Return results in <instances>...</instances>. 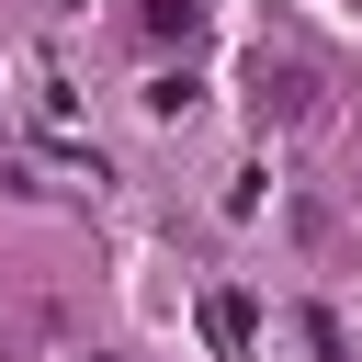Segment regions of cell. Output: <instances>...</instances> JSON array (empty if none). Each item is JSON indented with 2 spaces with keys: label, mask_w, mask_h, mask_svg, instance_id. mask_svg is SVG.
Returning a JSON list of instances; mask_svg holds the SVG:
<instances>
[{
  "label": "cell",
  "mask_w": 362,
  "mask_h": 362,
  "mask_svg": "<svg viewBox=\"0 0 362 362\" xmlns=\"http://www.w3.org/2000/svg\"><path fill=\"white\" fill-rule=\"evenodd\" d=\"M136 23H147L158 45H192V34H204V0H136Z\"/></svg>",
  "instance_id": "3"
},
{
  "label": "cell",
  "mask_w": 362,
  "mask_h": 362,
  "mask_svg": "<svg viewBox=\"0 0 362 362\" xmlns=\"http://www.w3.org/2000/svg\"><path fill=\"white\" fill-rule=\"evenodd\" d=\"M34 113H45V124H79V102H68V79H57V57H34Z\"/></svg>",
  "instance_id": "4"
},
{
  "label": "cell",
  "mask_w": 362,
  "mask_h": 362,
  "mask_svg": "<svg viewBox=\"0 0 362 362\" xmlns=\"http://www.w3.org/2000/svg\"><path fill=\"white\" fill-rule=\"evenodd\" d=\"M147 113H192V68H158L147 79Z\"/></svg>",
  "instance_id": "5"
},
{
  "label": "cell",
  "mask_w": 362,
  "mask_h": 362,
  "mask_svg": "<svg viewBox=\"0 0 362 362\" xmlns=\"http://www.w3.org/2000/svg\"><path fill=\"white\" fill-rule=\"evenodd\" d=\"M305 102H317V79H305V68H272V57H260V113H283V124H294Z\"/></svg>",
  "instance_id": "1"
},
{
  "label": "cell",
  "mask_w": 362,
  "mask_h": 362,
  "mask_svg": "<svg viewBox=\"0 0 362 362\" xmlns=\"http://www.w3.org/2000/svg\"><path fill=\"white\" fill-rule=\"evenodd\" d=\"M204 339H215V362H238L249 351V305L238 294H204Z\"/></svg>",
  "instance_id": "2"
}]
</instances>
